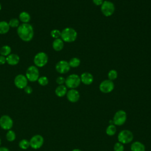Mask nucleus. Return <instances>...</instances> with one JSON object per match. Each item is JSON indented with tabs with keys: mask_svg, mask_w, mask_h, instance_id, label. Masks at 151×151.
I'll use <instances>...</instances> for the list:
<instances>
[{
	"mask_svg": "<svg viewBox=\"0 0 151 151\" xmlns=\"http://www.w3.org/2000/svg\"><path fill=\"white\" fill-rule=\"evenodd\" d=\"M106 134L108 136H113L116 132V128L114 124H110L106 129Z\"/></svg>",
	"mask_w": 151,
	"mask_h": 151,
	"instance_id": "25",
	"label": "nucleus"
},
{
	"mask_svg": "<svg viewBox=\"0 0 151 151\" xmlns=\"http://www.w3.org/2000/svg\"><path fill=\"white\" fill-rule=\"evenodd\" d=\"M117 139L122 144H127L133 140V134L129 130H123L119 133Z\"/></svg>",
	"mask_w": 151,
	"mask_h": 151,
	"instance_id": "7",
	"label": "nucleus"
},
{
	"mask_svg": "<svg viewBox=\"0 0 151 151\" xmlns=\"http://www.w3.org/2000/svg\"><path fill=\"white\" fill-rule=\"evenodd\" d=\"M19 20L22 23H29L31 20V16L28 12L22 11L19 14Z\"/></svg>",
	"mask_w": 151,
	"mask_h": 151,
	"instance_id": "20",
	"label": "nucleus"
},
{
	"mask_svg": "<svg viewBox=\"0 0 151 151\" xmlns=\"http://www.w3.org/2000/svg\"><path fill=\"white\" fill-rule=\"evenodd\" d=\"M72 151H81V150H80V149H73Z\"/></svg>",
	"mask_w": 151,
	"mask_h": 151,
	"instance_id": "37",
	"label": "nucleus"
},
{
	"mask_svg": "<svg viewBox=\"0 0 151 151\" xmlns=\"http://www.w3.org/2000/svg\"><path fill=\"white\" fill-rule=\"evenodd\" d=\"M34 63L37 67H43L48 61V57L44 52H39L37 53L33 59Z\"/></svg>",
	"mask_w": 151,
	"mask_h": 151,
	"instance_id": "5",
	"label": "nucleus"
},
{
	"mask_svg": "<svg viewBox=\"0 0 151 151\" xmlns=\"http://www.w3.org/2000/svg\"><path fill=\"white\" fill-rule=\"evenodd\" d=\"M124 146L120 142L116 143L114 146V151H124Z\"/></svg>",
	"mask_w": 151,
	"mask_h": 151,
	"instance_id": "31",
	"label": "nucleus"
},
{
	"mask_svg": "<svg viewBox=\"0 0 151 151\" xmlns=\"http://www.w3.org/2000/svg\"><path fill=\"white\" fill-rule=\"evenodd\" d=\"M114 88V83L109 79L103 80L99 85V89L103 93H109L113 90Z\"/></svg>",
	"mask_w": 151,
	"mask_h": 151,
	"instance_id": "11",
	"label": "nucleus"
},
{
	"mask_svg": "<svg viewBox=\"0 0 151 151\" xmlns=\"http://www.w3.org/2000/svg\"><path fill=\"white\" fill-rule=\"evenodd\" d=\"M37 81L38 84L41 86H45L48 84V79L46 76L40 77Z\"/></svg>",
	"mask_w": 151,
	"mask_h": 151,
	"instance_id": "28",
	"label": "nucleus"
},
{
	"mask_svg": "<svg viewBox=\"0 0 151 151\" xmlns=\"http://www.w3.org/2000/svg\"><path fill=\"white\" fill-rule=\"evenodd\" d=\"M53 49L56 51H60L64 48V41L61 38L55 39L52 44Z\"/></svg>",
	"mask_w": 151,
	"mask_h": 151,
	"instance_id": "17",
	"label": "nucleus"
},
{
	"mask_svg": "<svg viewBox=\"0 0 151 151\" xmlns=\"http://www.w3.org/2000/svg\"><path fill=\"white\" fill-rule=\"evenodd\" d=\"M80 77L76 74L69 75L65 80V86L70 89H75L80 84Z\"/></svg>",
	"mask_w": 151,
	"mask_h": 151,
	"instance_id": "3",
	"label": "nucleus"
},
{
	"mask_svg": "<svg viewBox=\"0 0 151 151\" xmlns=\"http://www.w3.org/2000/svg\"><path fill=\"white\" fill-rule=\"evenodd\" d=\"M81 63V61L80 60L77 58V57H73L72 58H71L70 60V61H68V64L70 67H73V68H76L77 67L80 65Z\"/></svg>",
	"mask_w": 151,
	"mask_h": 151,
	"instance_id": "23",
	"label": "nucleus"
},
{
	"mask_svg": "<svg viewBox=\"0 0 151 151\" xmlns=\"http://www.w3.org/2000/svg\"><path fill=\"white\" fill-rule=\"evenodd\" d=\"M20 58L17 54H10L6 57V63L10 65H16L19 62Z\"/></svg>",
	"mask_w": 151,
	"mask_h": 151,
	"instance_id": "16",
	"label": "nucleus"
},
{
	"mask_svg": "<svg viewBox=\"0 0 151 151\" xmlns=\"http://www.w3.org/2000/svg\"><path fill=\"white\" fill-rule=\"evenodd\" d=\"M81 82H82L85 85H90L93 82V75L88 72H84L80 76Z\"/></svg>",
	"mask_w": 151,
	"mask_h": 151,
	"instance_id": "15",
	"label": "nucleus"
},
{
	"mask_svg": "<svg viewBox=\"0 0 151 151\" xmlns=\"http://www.w3.org/2000/svg\"><path fill=\"white\" fill-rule=\"evenodd\" d=\"M130 149L131 151H145V146L142 143L136 141L132 143Z\"/></svg>",
	"mask_w": 151,
	"mask_h": 151,
	"instance_id": "19",
	"label": "nucleus"
},
{
	"mask_svg": "<svg viewBox=\"0 0 151 151\" xmlns=\"http://www.w3.org/2000/svg\"><path fill=\"white\" fill-rule=\"evenodd\" d=\"M77 37V31L73 28L67 27L63 29L61 33V39L65 42H74Z\"/></svg>",
	"mask_w": 151,
	"mask_h": 151,
	"instance_id": "2",
	"label": "nucleus"
},
{
	"mask_svg": "<svg viewBox=\"0 0 151 151\" xmlns=\"http://www.w3.org/2000/svg\"><path fill=\"white\" fill-rule=\"evenodd\" d=\"M61 32L57 29H54L52 30H51V31L50 32V35L51 36L52 38L55 39H57V38H60V37H61Z\"/></svg>",
	"mask_w": 151,
	"mask_h": 151,
	"instance_id": "30",
	"label": "nucleus"
},
{
	"mask_svg": "<svg viewBox=\"0 0 151 151\" xmlns=\"http://www.w3.org/2000/svg\"><path fill=\"white\" fill-rule=\"evenodd\" d=\"M6 139L8 142H13L16 139V134L14 131L11 130H8L6 133Z\"/></svg>",
	"mask_w": 151,
	"mask_h": 151,
	"instance_id": "24",
	"label": "nucleus"
},
{
	"mask_svg": "<svg viewBox=\"0 0 151 151\" xmlns=\"http://www.w3.org/2000/svg\"><path fill=\"white\" fill-rule=\"evenodd\" d=\"M0 151H10L9 149L6 147L0 146Z\"/></svg>",
	"mask_w": 151,
	"mask_h": 151,
	"instance_id": "36",
	"label": "nucleus"
},
{
	"mask_svg": "<svg viewBox=\"0 0 151 151\" xmlns=\"http://www.w3.org/2000/svg\"><path fill=\"white\" fill-rule=\"evenodd\" d=\"M6 63V57L0 55V65H4Z\"/></svg>",
	"mask_w": 151,
	"mask_h": 151,
	"instance_id": "35",
	"label": "nucleus"
},
{
	"mask_svg": "<svg viewBox=\"0 0 151 151\" xmlns=\"http://www.w3.org/2000/svg\"><path fill=\"white\" fill-rule=\"evenodd\" d=\"M10 27L8 22L5 21H0V34H5L9 31Z\"/></svg>",
	"mask_w": 151,
	"mask_h": 151,
	"instance_id": "21",
	"label": "nucleus"
},
{
	"mask_svg": "<svg viewBox=\"0 0 151 151\" xmlns=\"http://www.w3.org/2000/svg\"><path fill=\"white\" fill-rule=\"evenodd\" d=\"M1 139H0V146H1Z\"/></svg>",
	"mask_w": 151,
	"mask_h": 151,
	"instance_id": "39",
	"label": "nucleus"
},
{
	"mask_svg": "<svg viewBox=\"0 0 151 151\" xmlns=\"http://www.w3.org/2000/svg\"><path fill=\"white\" fill-rule=\"evenodd\" d=\"M55 68L58 73L64 74L70 71V67L68 61L65 60H60L56 63Z\"/></svg>",
	"mask_w": 151,
	"mask_h": 151,
	"instance_id": "13",
	"label": "nucleus"
},
{
	"mask_svg": "<svg viewBox=\"0 0 151 151\" xmlns=\"http://www.w3.org/2000/svg\"><path fill=\"white\" fill-rule=\"evenodd\" d=\"M1 9H2V5H1V3H0V11L1 10Z\"/></svg>",
	"mask_w": 151,
	"mask_h": 151,
	"instance_id": "38",
	"label": "nucleus"
},
{
	"mask_svg": "<svg viewBox=\"0 0 151 151\" xmlns=\"http://www.w3.org/2000/svg\"><path fill=\"white\" fill-rule=\"evenodd\" d=\"M17 32L19 38L24 42L31 41L34 35L33 27L29 23H22L20 24L17 28Z\"/></svg>",
	"mask_w": 151,
	"mask_h": 151,
	"instance_id": "1",
	"label": "nucleus"
},
{
	"mask_svg": "<svg viewBox=\"0 0 151 151\" xmlns=\"http://www.w3.org/2000/svg\"><path fill=\"white\" fill-rule=\"evenodd\" d=\"M24 91L25 92V93H27V94H30L32 92V88L31 86H26L24 88Z\"/></svg>",
	"mask_w": 151,
	"mask_h": 151,
	"instance_id": "33",
	"label": "nucleus"
},
{
	"mask_svg": "<svg viewBox=\"0 0 151 151\" xmlns=\"http://www.w3.org/2000/svg\"><path fill=\"white\" fill-rule=\"evenodd\" d=\"M65 79L63 76H59L56 79V83L58 85H63L64 83H65Z\"/></svg>",
	"mask_w": 151,
	"mask_h": 151,
	"instance_id": "32",
	"label": "nucleus"
},
{
	"mask_svg": "<svg viewBox=\"0 0 151 151\" xmlns=\"http://www.w3.org/2000/svg\"><path fill=\"white\" fill-rule=\"evenodd\" d=\"M127 119V115L125 111L123 110H118L114 115L113 122L114 125L122 126L123 125Z\"/></svg>",
	"mask_w": 151,
	"mask_h": 151,
	"instance_id": "8",
	"label": "nucleus"
},
{
	"mask_svg": "<svg viewBox=\"0 0 151 151\" xmlns=\"http://www.w3.org/2000/svg\"><path fill=\"white\" fill-rule=\"evenodd\" d=\"M93 4L97 6H101L103 2V0H92Z\"/></svg>",
	"mask_w": 151,
	"mask_h": 151,
	"instance_id": "34",
	"label": "nucleus"
},
{
	"mask_svg": "<svg viewBox=\"0 0 151 151\" xmlns=\"http://www.w3.org/2000/svg\"><path fill=\"white\" fill-rule=\"evenodd\" d=\"M101 11L105 17L111 16L115 11V6L113 2L110 1H104L101 5Z\"/></svg>",
	"mask_w": 151,
	"mask_h": 151,
	"instance_id": "6",
	"label": "nucleus"
},
{
	"mask_svg": "<svg viewBox=\"0 0 151 151\" xmlns=\"http://www.w3.org/2000/svg\"><path fill=\"white\" fill-rule=\"evenodd\" d=\"M11 53V48L8 45H4L0 48V55L7 57Z\"/></svg>",
	"mask_w": 151,
	"mask_h": 151,
	"instance_id": "22",
	"label": "nucleus"
},
{
	"mask_svg": "<svg viewBox=\"0 0 151 151\" xmlns=\"http://www.w3.org/2000/svg\"><path fill=\"white\" fill-rule=\"evenodd\" d=\"M29 141L30 147L34 149H38L41 147L44 144V138L40 134H35L33 136Z\"/></svg>",
	"mask_w": 151,
	"mask_h": 151,
	"instance_id": "9",
	"label": "nucleus"
},
{
	"mask_svg": "<svg viewBox=\"0 0 151 151\" xmlns=\"http://www.w3.org/2000/svg\"><path fill=\"white\" fill-rule=\"evenodd\" d=\"M28 81L26 76L22 74H18L14 78V84L19 89H24L27 86Z\"/></svg>",
	"mask_w": 151,
	"mask_h": 151,
	"instance_id": "12",
	"label": "nucleus"
},
{
	"mask_svg": "<svg viewBox=\"0 0 151 151\" xmlns=\"http://www.w3.org/2000/svg\"><path fill=\"white\" fill-rule=\"evenodd\" d=\"M117 76H118L117 72L115 70H111L108 73L109 80H111V81L116 80L117 77Z\"/></svg>",
	"mask_w": 151,
	"mask_h": 151,
	"instance_id": "29",
	"label": "nucleus"
},
{
	"mask_svg": "<svg viewBox=\"0 0 151 151\" xmlns=\"http://www.w3.org/2000/svg\"><path fill=\"white\" fill-rule=\"evenodd\" d=\"M67 93V88L64 85H58L55 90V93L57 96L62 97L66 95Z\"/></svg>",
	"mask_w": 151,
	"mask_h": 151,
	"instance_id": "18",
	"label": "nucleus"
},
{
	"mask_svg": "<svg viewBox=\"0 0 151 151\" xmlns=\"http://www.w3.org/2000/svg\"><path fill=\"white\" fill-rule=\"evenodd\" d=\"M66 96L68 100L71 103H76L80 99V93L76 89H70L67 91Z\"/></svg>",
	"mask_w": 151,
	"mask_h": 151,
	"instance_id": "14",
	"label": "nucleus"
},
{
	"mask_svg": "<svg viewBox=\"0 0 151 151\" xmlns=\"http://www.w3.org/2000/svg\"><path fill=\"white\" fill-rule=\"evenodd\" d=\"M19 147L23 150L27 149L28 147H30L29 145V141L27 139H22L19 142Z\"/></svg>",
	"mask_w": 151,
	"mask_h": 151,
	"instance_id": "26",
	"label": "nucleus"
},
{
	"mask_svg": "<svg viewBox=\"0 0 151 151\" xmlns=\"http://www.w3.org/2000/svg\"><path fill=\"white\" fill-rule=\"evenodd\" d=\"M13 120L8 115H3L0 117V127L6 130H11L13 126Z\"/></svg>",
	"mask_w": 151,
	"mask_h": 151,
	"instance_id": "10",
	"label": "nucleus"
},
{
	"mask_svg": "<svg viewBox=\"0 0 151 151\" xmlns=\"http://www.w3.org/2000/svg\"><path fill=\"white\" fill-rule=\"evenodd\" d=\"M9 25L10 27V28H18L19 27V25H20L19 24V20L18 18H12L9 20V21L8 22Z\"/></svg>",
	"mask_w": 151,
	"mask_h": 151,
	"instance_id": "27",
	"label": "nucleus"
},
{
	"mask_svg": "<svg viewBox=\"0 0 151 151\" xmlns=\"http://www.w3.org/2000/svg\"><path fill=\"white\" fill-rule=\"evenodd\" d=\"M25 76L28 81L31 82L37 81L40 77V72L38 67L35 65H30L27 68Z\"/></svg>",
	"mask_w": 151,
	"mask_h": 151,
	"instance_id": "4",
	"label": "nucleus"
}]
</instances>
